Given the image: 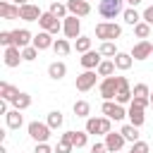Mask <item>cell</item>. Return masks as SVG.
<instances>
[{
	"instance_id": "obj_1",
	"label": "cell",
	"mask_w": 153,
	"mask_h": 153,
	"mask_svg": "<svg viewBox=\"0 0 153 153\" xmlns=\"http://www.w3.org/2000/svg\"><path fill=\"white\" fill-rule=\"evenodd\" d=\"M122 36V26L115 24V22H98L96 24V38H100L103 43L105 41H117Z\"/></svg>"
},
{
	"instance_id": "obj_2",
	"label": "cell",
	"mask_w": 153,
	"mask_h": 153,
	"mask_svg": "<svg viewBox=\"0 0 153 153\" xmlns=\"http://www.w3.org/2000/svg\"><path fill=\"white\" fill-rule=\"evenodd\" d=\"M86 134H100V136H105V134H110L112 131V120L110 117H88L86 120V129H84Z\"/></svg>"
},
{
	"instance_id": "obj_3",
	"label": "cell",
	"mask_w": 153,
	"mask_h": 153,
	"mask_svg": "<svg viewBox=\"0 0 153 153\" xmlns=\"http://www.w3.org/2000/svg\"><path fill=\"white\" fill-rule=\"evenodd\" d=\"M98 14L103 19H115L124 14V0H100L98 2Z\"/></svg>"
},
{
	"instance_id": "obj_4",
	"label": "cell",
	"mask_w": 153,
	"mask_h": 153,
	"mask_svg": "<svg viewBox=\"0 0 153 153\" xmlns=\"http://www.w3.org/2000/svg\"><path fill=\"white\" fill-rule=\"evenodd\" d=\"M26 131H29V136L36 141V143H48V139H50V127H48V122H38V120H33V122H29V127H26Z\"/></svg>"
},
{
	"instance_id": "obj_5",
	"label": "cell",
	"mask_w": 153,
	"mask_h": 153,
	"mask_svg": "<svg viewBox=\"0 0 153 153\" xmlns=\"http://www.w3.org/2000/svg\"><path fill=\"white\" fill-rule=\"evenodd\" d=\"M120 84H122V76H105L100 81V86H98L103 100H115V96L120 91Z\"/></svg>"
},
{
	"instance_id": "obj_6",
	"label": "cell",
	"mask_w": 153,
	"mask_h": 153,
	"mask_svg": "<svg viewBox=\"0 0 153 153\" xmlns=\"http://www.w3.org/2000/svg\"><path fill=\"white\" fill-rule=\"evenodd\" d=\"M62 33H65V38L69 41H76L79 36H81V19L79 17H74V14H69V17H65L62 19Z\"/></svg>"
},
{
	"instance_id": "obj_7",
	"label": "cell",
	"mask_w": 153,
	"mask_h": 153,
	"mask_svg": "<svg viewBox=\"0 0 153 153\" xmlns=\"http://www.w3.org/2000/svg\"><path fill=\"white\" fill-rule=\"evenodd\" d=\"M100 112H103L105 117L115 120V122H120V120H124V117H127V108H124V105H120V103H115V100H103Z\"/></svg>"
},
{
	"instance_id": "obj_8",
	"label": "cell",
	"mask_w": 153,
	"mask_h": 153,
	"mask_svg": "<svg viewBox=\"0 0 153 153\" xmlns=\"http://www.w3.org/2000/svg\"><path fill=\"white\" fill-rule=\"evenodd\" d=\"M38 26H41L43 31L53 33V36H57V33L62 31V22H60L53 12H43V14H41V19H38Z\"/></svg>"
},
{
	"instance_id": "obj_9",
	"label": "cell",
	"mask_w": 153,
	"mask_h": 153,
	"mask_svg": "<svg viewBox=\"0 0 153 153\" xmlns=\"http://www.w3.org/2000/svg\"><path fill=\"white\" fill-rule=\"evenodd\" d=\"M96 81H98V72H96V69H84V72L76 76V91L86 93V91H91V88L96 86Z\"/></svg>"
},
{
	"instance_id": "obj_10",
	"label": "cell",
	"mask_w": 153,
	"mask_h": 153,
	"mask_svg": "<svg viewBox=\"0 0 153 153\" xmlns=\"http://www.w3.org/2000/svg\"><path fill=\"white\" fill-rule=\"evenodd\" d=\"M31 43H33V33H31L29 29H14V31H12V45H17L19 50L29 48Z\"/></svg>"
},
{
	"instance_id": "obj_11",
	"label": "cell",
	"mask_w": 153,
	"mask_h": 153,
	"mask_svg": "<svg viewBox=\"0 0 153 153\" xmlns=\"http://www.w3.org/2000/svg\"><path fill=\"white\" fill-rule=\"evenodd\" d=\"M103 143L108 146V151H110V153H120V151L124 148L127 139L122 136V131H110V134H105V141H103Z\"/></svg>"
},
{
	"instance_id": "obj_12",
	"label": "cell",
	"mask_w": 153,
	"mask_h": 153,
	"mask_svg": "<svg viewBox=\"0 0 153 153\" xmlns=\"http://www.w3.org/2000/svg\"><path fill=\"white\" fill-rule=\"evenodd\" d=\"M129 55L134 60H148L153 55V43L151 41H139V43H134V48H131Z\"/></svg>"
},
{
	"instance_id": "obj_13",
	"label": "cell",
	"mask_w": 153,
	"mask_h": 153,
	"mask_svg": "<svg viewBox=\"0 0 153 153\" xmlns=\"http://www.w3.org/2000/svg\"><path fill=\"white\" fill-rule=\"evenodd\" d=\"M2 62H5L7 67H19V65L24 62V57H22V50H19L17 45H10V48H5V53H2Z\"/></svg>"
},
{
	"instance_id": "obj_14",
	"label": "cell",
	"mask_w": 153,
	"mask_h": 153,
	"mask_svg": "<svg viewBox=\"0 0 153 153\" xmlns=\"http://www.w3.org/2000/svg\"><path fill=\"white\" fill-rule=\"evenodd\" d=\"M79 62L84 69H98V65L103 62V55H100V50H88L79 57Z\"/></svg>"
},
{
	"instance_id": "obj_15",
	"label": "cell",
	"mask_w": 153,
	"mask_h": 153,
	"mask_svg": "<svg viewBox=\"0 0 153 153\" xmlns=\"http://www.w3.org/2000/svg\"><path fill=\"white\" fill-rule=\"evenodd\" d=\"M131 98H134V93H131L129 79H127V76H122L120 91H117V96H115V103H120V105H129V103H131Z\"/></svg>"
},
{
	"instance_id": "obj_16",
	"label": "cell",
	"mask_w": 153,
	"mask_h": 153,
	"mask_svg": "<svg viewBox=\"0 0 153 153\" xmlns=\"http://www.w3.org/2000/svg\"><path fill=\"white\" fill-rule=\"evenodd\" d=\"M67 10H69V14L81 19V17H86L91 12V2H86V0H67Z\"/></svg>"
},
{
	"instance_id": "obj_17",
	"label": "cell",
	"mask_w": 153,
	"mask_h": 153,
	"mask_svg": "<svg viewBox=\"0 0 153 153\" xmlns=\"http://www.w3.org/2000/svg\"><path fill=\"white\" fill-rule=\"evenodd\" d=\"M41 14H43V12H41L38 5H31V2H29V5H22V7H19V19H24V22H38Z\"/></svg>"
},
{
	"instance_id": "obj_18",
	"label": "cell",
	"mask_w": 153,
	"mask_h": 153,
	"mask_svg": "<svg viewBox=\"0 0 153 153\" xmlns=\"http://www.w3.org/2000/svg\"><path fill=\"white\" fill-rule=\"evenodd\" d=\"M143 112H146L143 108H139V105L129 103V108H127V117H129V124H134V127H141V124L146 122V115H143Z\"/></svg>"
},
{
	"instance_id": "obj_19",
	"label": "cell",
	"mask_w": 153,
	"mask_h": 153,
	"mask_svg": "<svg viewBox=\"0 0 153 153\" xmlns=\"http://www.w3.org/2000/svg\"><path fill=\"white\" fill-rule=\"evenodd\" d=\"M53 43H55V38H53V33H48V31H38L36 36H33V48H38V50H48V48H53Z\"/></svg>"
},
{
	"instance_id": "obj_20",
	"label": "cell",
	"mask_w": 153,
	"mask_h": 153,
	"mask_svg": "<svg viewBox=\"0 0 153 153\" xmlns=\"http://www.w3.org/2000/svg\"><path fill=\"white\" fill-rule=\"evenodd\" d=\"M62 139L72 141V146H74V148H84V146L88 143V134H86V131H79V129H76V131H65V134H62Z\"/></svg>"
},
{
	"instance_id": "obj_21",
	"label": "cell",
	"mask_w": 153,
	"mask_h": 153,
	"mask_svg": "<svg viewBox=\"0 0 153 153\" xmlns=\"http://www.w3.org/2000/svg\"><path fill=\"white\" fill-rule=\"evenodd\" d=\"M0 17L2 19H19V5L0 0Z\"/></svg>"
},
{
	"instance_id": "obj_22",
	"label": "cell",
	"mask_w": 153,
	"mask_h": 153,
	"mask_svg": "<svg viewBox=\"0 0 153 153\" xmlns=\"http://www.w3.org/2000/svg\"><path fill=\"white\" fill-rule=\"evenodd\" d=\"M65 74H67V65H65V62L55 60V62H50V65H48V76H50V79L60 81V79H65Z\"/></svg>"
},
{
	"instance_id": "obj_23",
	"label": "cell",
	"mask_w": 153,
	"mask_h": 153,
	"mask_svg": "<svg viewBox=\"0 0 153 153\" xmlns=\"http://www.w3.org/2000/svg\"><path fill=\"white\" fill-rule=\"evenodd\" d=\"M19 93H22V91H19L17 86H12V84H7V81H0V98H2V100H10V103H12Z\"/></svg>"
},
{
	"instance_id": "obj_24",
	"label": "cell",
	"mask_w": 153,
	"mask_h": 153,
	"mask_svg": "<svg viewBox=\"0 0 153 153\" xmlns=\"http://www.w3.org/2000/svg\"><path fill=\"white\" fill-rule=\"evenodd\" d=\"M5 122H7V127L10 129H19L22 124H24V115H22V110H10L7 115H5Z\"/></svg>"
},
{
	"instance_id": "obj_25",
	"label": "cell",
	"mask_w": 153,
	"mask_h": 153,
	"mask_svg": "<svg viewBox=\"0 0 153 153\" xmlns=\"http://www.w3.org/2000/svg\"><path fill=\"white\" fill-rule=\"evenodd\" d=\"M112 60H115V67H117V69H122V72H127V69L134 65V57H131L129 53H117Z\"/></svg>"
},
{
	"instance_id": "obj_26",
	"label": "cell",
	"mask_w": 153,
	"mask_h": 153,
	"mask_svg": "<svg viewBox=\"0 0 153 153\" xmlns=\"http://www.w3.org/2000/svg\"><path fill=\"white\" fill-rule=\"evenodd\" d=\"M53 50H55V55L65 57V55H69V53H72V43H69L67 38H57V41L53 43Z\"/></svg>"
},
{
	"instance_id": "obj_27",
	"label": "cell",
	"mask_w": 153,
	"mask_h": 153,
	"mask_svg": "<svg viewBox=\"0 0 153 153\" xmlns=\"http://www.w3.org/2000/svg\"><path fill=\"white\" fill-rule=\"evenodd\" d=\"M115 69H117V67H115V60H103L96 72H98V76L105 79V76H115Z\"/></svg>"
},
{
	"instance_id": "obj_28",
	"label": "cell",
	"mask_w": 153,
	"mask_h": 153,
	"mask_svg": "<svg viewBox=\"0 0 153 153\" xmlns=\"http://www.w3.org/2000/svg\"><path fill=\"white\" fill-rule=\"evenodd\" d=\"M120 131H122V136H124L129 143H136V141H141V139H139V136H141V134H139V127H134V124H124Z\"/></svg>"
},
{
	"instance_id": "obj_29",
	"label": "cell",
	"mask_w": 153,
	"mask_h": 153,
	"mask_svg": "<svg viewBox=\"0 0 153 153\" xmlns=\"http://www.w3.org/2000/svg\"><path fill=\"white\" fill-rule=\"evenodd\" d=\"M48 12H53L57 19H65V17H69L67 2H57V0H53V2H50V10H48Z\"/></svg>"
},
{
	"instance_id": "obj_30",
	"label": "cell",
	"mask_w": 153,
	"mask_h": 153,
	"mask_svg": "<svg viewBox=\"0 0 153 153\" xmlns=\"http://www.w3.org/2000/svg\"><path fill=\"white\" fill-rule=\"evenodd\" d=\"M122 19H124V24H129V26H136L139 22H143V19H141V14L136 12V7H127V10H124V14H122Z\"/></svg>"
},
{
	"instance_id": "obj_31",
	"label": "cell",
	"mask_w": 153,
	"mask_h": 153,
	"mask_svg": "<svg viewBox=\"0 0 153 153\" xmlns=\"http://www.w3.org/2000/svg\"><path fill=\"white\" fill-rule=\"evenodd\" d=\"M72 110H74V115H76V117H84V120H88V117H91V105H88L86 100H76V103L72 105Z\"/></svg>"
},
{
	"instance_id": "obj_32",
	"label": "cell",
	"mask_w": 153,
	"mask_h": 153,
	"mask_svg": "<svg viewBox=\"0 0 153 153\" xmlns=\"http://www.w3.org/2000/svg\"><path fill=\"white\" fill-rule=\"evenodd\" d=\"M29 105H31V96H29V93H24V91L12 100V108H14V110H26Z\"/></svg>"
},
{
	"instance_id": "obj_33",
	"label": "cell",
	"mask_w": 153,
	"mask_h": 153,
	"mask_svg": "<svg viewBox=\"0 0 153 153\" xmlns=\"http://www.w3.org/2000/svg\"><path fill=\"white\" fill-rule=\"evenodd\" d=\"M45 122H48V127H50V129H60V127H62V122H65V117H62V112H60V110H53V112H48V120H45Z\"/></svg>"
},
{
	"instance_id": "obj_34",
	"label": "cell",
	"mask_w": 153,
	"mask_h": 153,
	"mask_svg": "<svg viewBox=\"0 0 153 153\" xmlns=\"http://www.w3.org/2000/svg\"><path fill=\"white\" fill-rule=\"evenodd\" d=\"M74 50L81 53V55L88 53V50H91V38H88V36H79V38L74 41Z\"/></svg>"
},
{
	"instance_id": "obj_35",
	"label": "cell",
	"mask_w": 153,
	"mask_h": 153,
	"mask_svg": "<svg viewBox=\"0 0 153 153\" xmlns=\"http://www.w3.org/2000/svg\"><path fill=\"white\" fill-rule=\"evenodd\" d=\"M148 33H151V24H146V22H139V24L134 26V36H136V38L146 41V38H148Z\"/></svg>"
},
{
	"instance_id": "obj_36",
	"label": "cell",
	"mask_w": 153,
	"mask_h": 153,
	"mask_svg": "<svg viewBox=\"0 0 153 153\" xmlns=\"http://www.w3.org/2000/svg\"><path fill=\"white\" fill-rule=\"evenodd\" d=\"M98 50H100V55H103V57H115V55L120 53V50L115 48V43H112V41H105V43H100V48H98Z\"/></svg>"
},
{
	"instance_id": "obj_37",
	"label": "cell",
	"mask_w": 153,
	"mask_h": 153,
	"mask_svg": "<svg viewBox=\"0 0 153 153\" xmlns=\"http://www.w3.org/2000/svg\"><path fill=\"white\" fill-rule=\"evenodd\" d=\"M131 93H134V98H148V100H151V88H148L146 84H136V86L131 88Z\"/></svg>"
},
{
	"instance_id": "obj_38",
	"label": "cell",
	"mask_w": 153,
	"mask_h": 153,
	"mask_svg": "<svg viewBox=\"0 0 153 153\" xmlns=\"http://www.w3.org/2000/svg\"><path fill=\"white\" fill-rule=\"evenodd\" d=\"M38 53H41L38 48L29 45V48H24V50H22V57H24V62H33V60L38 57Z\"/></svg>"
},
{
	"instance_id": "obj_39",
	"label": "cell",
	"mask_w": 153,
	"mask_h": 153,
	"mask_svg": "<svg viewBox=\"0 0 153 153\" xmlns=\"http://www.w3.org/2000/svg\"><path fill=\"white\" fill-rule=\"evenodd\" d=\"M72 141H67V139H62L60 136V141H57V146H55V153H72Z\"/></svg>"
},
{
	"instance_id": "obj_40",
	"label": "cell",
	"mask_w": 153,
	"mask_h": 153,
	"mask_svg": "<svg viewBox=\"0 0 153 153\" xmlns=\"http://www.w3.org/2000/svg\"><path fill=\"white\" fill-rule=\"evenodd\" d=\"M129 153H151V146L146 141H136V143H131Z\"/></svg>"
},
{
	"instance_id": "obj_41",
	"label": "cell",
	"mask_w": 153,
	"mask_h": 153,
	"mask_svg": "<svg viewBox=\"0 0 153 153\" xmlns=\"http://www.w3.org/2000/svg\"><path fill=\"white\" fill-rule=\"evenodd\" d=\"M0 45L2 48H10L12 45V31H0Z\"/></svg>"
},
{
	"instance_id": "obj_42",
	"label": "cell",
	"mask_w": 153,
	"mask_h": 153,
	"mask_svg": "<svg viewBox=\"0 0 153 153\" xmlns=\"http://www.w3.org/2000/svg\"><path fill=\"white\" fill-rule=\"evenodd\" d=\"M141 19H143L146 24H151V26H153V5H148V7L143 10V14H141Z\"/></svg>"
},
{
	"instance_id": "obj_43",
	"label": "cell",
	"mask_w": 153,
	"mask_h": 153,
	"mask_svg": "<svg viewBox=\"0 0 153 153\" xmlns=\"http://www.w3.org/2000/svg\"><path fill=\"white\" fill-rule=\"evenodd\" d=\"M33 153H55V148H50L48 143H36V148H33Z\"/></svg>"
},
{
	"instance_id": "obj_44",
	"label": "cell",
	"mask_w": 153,
	"mask_h": 153,
	"mask_svg": "<svg viewBox=\"0 0 153 153\" xmlns=\"http://www.w3.org/2000/svg\"><path fill=\"white\" fill-rule=\"evenodd\" d=\"M91 153H110V151H108L105 143H93V146H91Z\"/></svg>"
},
{
	"instance_id": "obj_45",
	"label": "cell",
	"mask_w": 153,
	"mask_h": 153,
	"mask_svg": "<svg viewBox=\"0 0 153 153\" xmlns=\"http://www.w3.org/2000/svg\"><path fill=\"white\" fill-rule=\"evenodd\" d=\"M7 112H10V100L0 98V115H7Z\"/></svg>"
},
{
	"instance_id": "obj_46",
	"label": "cell",
	"mask_w": 153,
	"mask_h": 153,
	"mask_svg": "<svg viewBox=\"0 0 153 153\" xmlns=\"http://www.w3.org/2000/svg\"><path fill=\"white\" fill-rule=\"evenodd\" d=\"M124 2H129V7H136V5H141V0H124Z\"/></svg>"
},
{
	"instance_id": "obj_47",
	"label": "cell",
	"mask_w": 153,
	"mask_h": 153,
	"mask_svg": "<svg viewBox=\"0 0 153 153\" xmlns=\"http://www.w3.org/2000/svg\"><path fill=\"white\" fill-rule=\"evenodd\" d=\"M14 5H19V7H22V5H29V0H14Z\"/></svg>"
},
{
	"instance_id": "obj_48",
	"label": "cell",
	"mask_w": 153,
	"mask_h": 153,
	"mask_svg": "<svg viewBox=\"0 0 153 153\" xmlns=\"http://www.w3.org/2000/svg\"><path fill=\"white\" fill-rule=\"evenodd\" d=\"M151 108H153V91H151Z\"/></svg>"
},
{
	"instance_id": "obj_49",
	"label": "cell",
	"mask_w": 153,
	"mask_h": 153,
	"mask_svg": "<svg viewBox=\"0 0 153 153\" xmlns=\"http://www.w3.org/2000/svg\"><path fill=\"white\" fill-rule=\"evenodd\" d=\"M86 2H88V0H86Z\"/></svg>"
}]
</instances>
